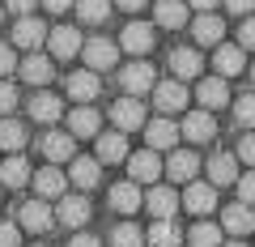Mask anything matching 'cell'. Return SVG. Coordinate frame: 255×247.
<instances>
[{"label":"cell","instance_id":"6da1fadb","mask_svg":"<svg viewBox=\"0 0 255 247\" xmlns=\"http://www.w3.org/2000/svg\"><path fill=\"white\" fill-rule=\"evenodd\" d=\"M153 64L149 60H132L128 68H119V90L124 94H132V98H140L145 90H153Z\"/></svg>","mask_w":255,"mask_h":247},{"label":"cell","instance_id":"7a4b0ae2","mask_svg":"<svg viewBox=\"0 0 255 247\" xmlns=\"http://www.w3.org/2000/svg\"><path fill=\"white\" fill-rule=\"evenodd\" d=\"M111 119H115L119 132H140V128L149 124V119H145V102L132 98V94H124V98L111 107Z\"/></svg>","mask_w":255,"mask_h":247},{"label":"cell","instance_id":"3957f363","mask_svg":"<svg viewBox=\"0 0 255 247\" xmlns=\"http://www.w3.org/2000/svg\"><path fill=\"white\" fill-rule=\"evenodd\" d=\"M81 55H85V64H90L94 73H102V68H115V60H119V43H111V38L94 34L90 43H81Z\"/></svg>","mask_w":255,"mask_h":247},{"label":"cell","instance_id":"277c9868","mask_svg":"<svg viewBox=\"0 0 255 247\" xmlns=\"http://www.w3.org/2000/svg\"><path fill=\"white\" fill-rule=\"evenodd\" d=\"M179 205H183L187 213H196V218H204V213L217 209V188H213V183H196V179H191Z\"/></svg>","mask_w":255,"mask_h":247},{"label":"cell","instance_id":"5b68a950","mask_svg":"<svg viewBox=\"0 0 255 247\" xmlns=\"http://www.w3.org/2000/svg\"><path fill=\"white\" fill-rule=\"evenodd\" d=\"M17 226L30 230V235H43V230L55 226V213L47 209V201H26V205L17 209Z\"/></svg>","mask_w":255,"mask_h":247},{"label":"cell","instance_id":"8992f818","mask_svg":"<svg viewBox=\"0 0 255 247\" xmlns=\"http://www.w3.org/2000/svg\"><path fill=\"white\" fill-rule=\"evenodd\" d=\"M119 47L132 55H149L153 51V26L149 21H128L124 30H119Z\"/></svg>","mask_w":255,"mask_h":247},{"label":"cell","instance_id":"52a82bcc","mask_svg":"<svg viewBox=\"0 0 255 247\" xmlns=\"http://www.w3.org/2000/svg\"><path fill=\"white\" fill-rule=\"evenodd\" d=\"M128 179H132V183L162 179V158H157V149H140V154L128 158Z\"/></svg>","mask_w":255,"mask_h":247},{"label":"cell","instance_id":"ba28073f","mask_svg":"<svg viewBox=\"0 0 255 247\" xmlns=\"http://www.w3.org/2000/svg\"><path fill=\"white\" fill-rule=\"evenodd\" d=\"M38 149H43V158H47V162H73V158H77V137H73V132H47V137L43 141H38Z\"/></svg>","mask_w":255,"mask_h":247},{"label":"cell","instance_id":"9c48e42d","mask_svg":"<svg viewBox=\"0 0 255 247\" xmlns=\"http://www.w3.org/2000/svg\"><path fill=\"white\" fill-rule=\"evenodd\" d=\"M200 68H204V55L196 51V43H191V47H174V51H170V73L179 77V81H196Z\"/></svg>","mask_w":255,"mask_h":247},{"label":"cell","instance_id":"30bf717a","mask_svg":"<svg viewBox=\"0 0 255 247\" xmlns=\"http://www.w3.org/2000/svg\"><path fill=\"white\" fill-rule=\"evenodd\" d=\"M153 102H157L162 115H174V111L187 107V85L183 81H157L153 85Z\"/></svg>","mask_w":255,"mask_h":247},{"label":"cell","instance_id":"8fae6325","mask_svg":"<svg viewBox=\"0 0 255 247\" xmlns=\"http://www.w3.org/2000/svg\"><path fill=\"white\" fill-rule=\"evenodd\" d=\"M47 51H51L55 60H73V55L81 51V34H77L73 26H55V30H47Z\"/></svg>","mask_w":255,"mask_h":247},{"label":"cell","instance_id":"7c38bea8","mask_svg":"<svg viewBox=\"0 0 255 247\" xmlns=\"http://www.w3.org/2000/svg\"><path fill=\"white\" fill-rule=\"evenodd\" d=\"M34 179V192H38V201H60L64 196V188H68V175L60 171V166H43L38 175H30Z\"/></svg>","mask_w":255,"mask_h":247},{"label":"cell","instance_id":"4fadbf2b","mask_svg":"<svg viewBox=\"0 0 255 247\" xmlns=\"http://www.w3.org/2000/svg\"><path fill=\"white\" fill-rule=\"evenodd\" d=\"M55 222L68 230H81L90 222V201L85 196H60V209H55Z\"/></svg>","mask_w":255,"mask_h":247},{"label":"cell","instance_id":"5bb4252c","mask_svg":"<svg viewBox=\"0 0 255 247\" xmlns=\"http://www.w3.org/2000/svg\"><path fill=\"white\" fill-rule=\"evenodd\" d=\"M179 124H170L166 115H157V119H149L145 124V141H149V149H174L179 145Z\"/></svg>","mask_w":255,"mask_h":247},{"label":"cell","instance_id":"9a60e30c","mask_svg":"<svg viewBox=\"0 0 255 247\" xmlns=\"http://www.w3.org/2000/svg\"><path fill=\"white\" fill-rule=\"evenodd\" d=\"M179 132L191 141V145H204V141L217 137V119H213V111H196V115L183 119V128H179Z\"/></svg>","mask_w":255,"mask_h":247},{"label":"cell","instance_id":"2e32d148","mask_svg":"<svg viewBox=\"0 0 255 247\" xmlns=\"http://www.w3.org/2000/svg\"><path fill=\"white\" fill-rule=\"evenodd\" d=\"M94 149H98V162L107 166V162H124L128 158V132H98L94 137Z\"/></svg>","mask_w":255,"mask_h":247},{"label":"cell","instance_id":"e0dca14e","mask_svg":"<svg viewBox=\"0 0 255 247\" xmlns=\"http://www.w3.org/2000/svg\"><path fill=\"white\" fill-rule=\"evenodd\" d=\"M191 34H196V47H217L221 34H226V21H221L217 13H196Z\"/></svg>","mask_w":255,"mask_h":247},{"label":"cell","instance_id":"ac0fdd59","mask_svg":"<svg viewBox=\"0 0 255 247\" xmlns=\"http://www.w3.org/2000/svg\"><path fill=\"white\" fill-rule=\"evenodd\" d=\"M196 98H200L204 111L226 107V102H230V85H226V77H204V81H196Z\"/></svg>","mask_w":255,"mask_h":247},{"label":"cell","instance_id":"d6986e66","mask_svg":"<svg viewBox=\"0 0 255 247\" xmlns=\"http://www.w3.org/2000/svg\"><path fill=\"white\" fill-rule=\"evenodd\" d=\"M64 90H68V98H73V102H94V98H98V90H102V81H98L94 68H81V73L68 77Z\"/></svg>","mask_w":255,"mask_h":247},{"label":"cell","instance_id":"ffe728a7","mask_svg":"<svg viewBox=\"0 0 255 247\" xmlns=\"http://www.w3.org/2000/svg\"><path fill=\"white\" fill-rule=\"evenodd\" d=\"M140 205H145V196H140V183H132V179H124V183H115L111 188V209L115 213H136Z\"/></svg>","mask_w":255,"mask_h":247},{"label":"cell","instance_id":"44dd1931","mask_svg":"<svg viewBox=\"0 0 255 247\" xmlns=\"http://www.w3.org/2000/svg\"><path fill=\"white\" fill-rule=\"evenodd\" d=\"M209 183L213 188H230V183H238V158L234 154H213L209 158Z\"/></svg>","mask_w":255,"mask_h":247},{"label":"cell","instance_id":"7402d4cb","mask_svg":"<svg viewBox=\"0 0 255 247\" xmlns=\"http://www.w3.org/2000/svg\"><path fill=\"white\" fill-rule=\"evenodd\" d=\"M196 171H200V158H196V149H174L170 162H166V175H170L174 183H191V179H196Z\"/></svg>","mask_w":255,"mask_h":247},{"label":"cell","instance_id":"603a6c76","mask_svg":"<svg viewBox=\"0 0 255 247\" xmlns=\"http://www.w3.org/2000/svg\"><path fill=\"white\" fill-rule=\"evenodd\" d=\"M153 21L162 30L187 26V0H157V4H153Z\"/></svg>","mask_w":255,"mask_h":247},{"label":"cell","instance_id":"cb8c5ba5","mask_svg":"<svg viewBox=\"0 0 255 247\" xmlns=\"http://www.w3.org/2000/svg\"><path fill=\"white\" fill-rule=\"evenodd\" d=\"M47 43V26L38 17H17V26H13V47H43Z\"/></svg>","mask_w":255,"mask_h":247},{"label":"cell","instance_id":"d4e9b609","mask_svg":"<svg viewBox=\"0 0 255 247\" xmlns=\"http://www.w3.org/2000/svg\"><path fill=\"white\" fill-rule=\"evenodd\" d=\"M221 226L230 230V235H251L255 230V213H251V205H226V209H221Z\"/></svg>","mask_w":255,"mask_h":247},{"label":"cell","instance_id":"484cf974","mask_svg":"<svg viewBox=\"0 0 255 247\" xmlns=\"http://www.w3.org/2000/svg\"><path fill=\"white\" fill-rule=\"evenodd\" d=\"M26 115H30V119H38V124H55V119H60L64 111H60V98H55V94L38 90L34 98L26 102Z\"/></svg>","mask_w":255,"mask_h":247},{"label":"cell","instance_id":"4316f807","mask_svg":"<svg viewBox=\"0 0 255 247\" xmlns=\"http://www.w3.org/2000/svg\"><path fill=\"white\" fill-rule=\"evenodd\" d=\"M145 243L149 247H179L183 243V230L174 226V218H157L153 226L145 230Z\"/></svg>","mask_w":255,"mask_h":247},{"label":"cell","instance_id":"83f0119b","mask_svg":"<svg viewBox=\"0 0 255 247\" xmlns=\"http://www.w3.org/2000/svg\"><path fill=\"white\" fill-rule=\"evenodd\" d=\"M102 179V162L98 158H73V171H68V183H77L81 192H90L94 183Z\"/></svg>","mask_w":255,"mask_h":247},{"label":"cell","instance_id":"f1b7e54d","mask_svg":"<svg viewBox=\"0 0 255 247\" xmlns=\"http://www.w3.org/2000/svg\"><path fill=\"white\" fill-rule=\"evenodd\" d=\"M145 209L153 213V218H174V209H179V196H174L166 183H153V192L145 196Z\"/></svg>","mask_w":255,"mask_h":247},{"label":"cell","instance_id":"f546056e","mask_svg":"<svg viewBox=\"0 0 255 247\" xmlns=\"http://www.w3.org/2000/svg\"><path fill=\"white\" fill-rule=\"evenodd\" d=\"M213 64H217V77H238L247 68V55H243V47H217V55H213Z\"/></svg>","mask_w":255,"mask_h":247},{"label":"cell","instance_id":"4dcf8cb0","mask_svg":"<svg viewBox=\"0 0 255 247\" xmlns=\"http://www.w3.org/2000/svg\"><path fill=\"white\" fill-rule=\"evenodd\" d=\"M26 183H30V162L21 154H13L0 166V188H26Z\"/></svg>","mask_w":255,"mask_h":247},{"label":"cell","instance_id":"1f68e13d","mask_svg":"<svg viewBox=\"0 0 255 247\" xmlns=\"http://www.w3.org/2000/svg\"><path fill=\"white\" fill-rule=\"evenodd\" d=\"M68 132H73V137H98V115H94L90 102H81V107L68 115Z\"/></svg>","mask_w":255,"mask_h":247},{"label":"cell","instance_id":"d6a6232c","mask_svg":"<svg viewBox=\"0 0 255 247\" xmlns=\"http://www.w3.org/2000/svg\"><path fill=\"white\" fill-rule=\"evenodd\" d=\"M0 149H26V124L21 119H13V115H4L0 119Z\"/></svg>","mask_w":255,"mask_h":247},{"label":"cell","instance_id":"836d02e7","mask_svg":"<svg viewBox=\"0 0 255 247\" xmlns=\"http://www.w3.org/2000/svg\"><path fill=\"white\" fill-rule=\"evenodd\" d=\"M51 60H47V55H26V60H21V77H26L30 85H47L51 81Z\"/></svg>","mask_w":255,"mask_h":247},{"label":"cell","instance_id":"e575fe53","mask_svg":"<svg viewBox=\"0 0 255 247\" xmlns=\"http://www.w3.org/2000/svg\"><path fill=\"white\" fill-rule=\"evenodd\" d=\"M73 9L85 26H98V21L111 17V0H73Z\"/></svg>","mask_w":255,"mask_h":247},{"label":"cell","instance_id":"d590c367","mask_svg":"<svg viewBox=\"0 0 255 247\" xmlns=\"http://www.w3.org/2000/svg\"><path fill=\"white\" fill-rule=\"evenodd\" d=\"M187 243L191 247H221V226H213V222H196V226L187 230Z\"/></svg>","mask_w":255,"mask_h":247},{"label":"cell","instance_id":"8d00e7d4","mask_svg":"<svg viewBox=\"0 0 255 247\" xmlns=\"http://www.w3.org/2000/svg\"><path fill=\"white\" fill-rule=\"evenodd\" d=\"M140 243H145V230L132 226V222H119L111 230V247H140Z\"/></svg>","mask_w":255,"mask_h":247},{"label":"cell","instance_id":"74e56055","mask_svg":"<svg viewBox=\"0 0 255 247\" xmlns=\"http://www.w3.org/2000/svg\"><path fill=\"white\" fill-rule=\"evenodd\" d=\"M234 119L243 128H255V94H243V98L234 102Z\"/></svg>","mask_w":255,"mask_h":247},{"label":"cell","instance_id":"f35d334b","mask_svg":"<svg viewBox=\"0 0 255 247\" xmlns=\"http://www.w3.org/2000/svg\"><path fill=\"white\" fill-rule=\"evenodd\" d=\"M17 85L13 81H4V77H0V115H13V111H17Z\"/></svg>","mask_w":255,"mask_h":247},{"label":"cell","instance_id":"ab89813d","mask_svg":"<svg viewBox=\"0 0 255 247\" xmlns=\"http://www.w3.org/2000/svg\"><path fill=\"white\" fill-rule=\"evenodd\" d=\"M0 247H21V226L17 222H0Z\"/></svg>","mask_w":255,"mask_h":247},{"label":"cell","instance_id":"60d3db41","mask_svg":"<svg viewBox=\"0 0 255 247\" xmlns=\"http://www.w3.org/2000/svg\"><path fill=\"white\" fill-rule=\"evenodd\" d=\"M238 201H243V205H255V171H247L243 179H238Z\"/></svg>","mask_w":255,"mask_h":247},{"label":"cell","instance_id":"b9f144b4","mask_svg":"<svg viewBox=\"0 0 255 247\" xmlns=\"http://www.w3.org/2000/svg\"><path fill=\"white\" fill-rule=\"evenodd\" d=\"M238 162H247V166H255V132H247L243 141H238Z\"/></svg>","mask_w":255,"mask_h":247},{"label":"cell","instance_id":"7bdbcfd3","mask_svg":"<svg viewBox=\"0 0 255 247\" xmlns=\"http://www.w3.org/2000/svg\"><path fill=\"white\" fill-rule=\"evenodd\" d=\"M238 47H243V51H255V17L243 21V30H238Z\"/></svg>","mask_w":255,"mask_h":247},{"label":"cell","instance_id":"ee69618b","mask_svg":"<svg viewBox=\"0 0 255 247\" xmlns=\"http://www.w3.org/2000/svg\"><path fill=\"white\" fill-rule=\"evenodd\" d=\"M13 68H17V55H13V47H0V77H9Z\"/></svg>","mask_w":255,"mask_h":247},{"label":"cell","instance_id":"f6af8a7d","mask_svg":"<svg viewBox=\"0 0 255 247\" xmlns=\"http://www.w3.org/2000/svg\"><path fill=\"white\" fill-rule=\"evenodd\" d=\"M0 4H4V9H9V13H21V17H26V13L34 9L38 0H0Z\"/></svg>","mask_w":255,"mask_h":247},{"label":"cell","instance_id":"bcb514c9","mask_svg":"<svg viewBox=\"0 0 255 247\" xmlns=\"http://www.w3.org/2000/svg\"><path fill=\"white\" fill-rule=\"evenodd\" d=\"M230 13H255V0H221Z\"/></svg>","mask_w":255,"mask_h":247},{"label":"cell","instance_id":"7dc6e473","mask_svg":"<svg viewBox=\"0 0 255 247\" xmlns=\"http://www.w3.org/2000/svg\"><path fill=\"white\" fill-rule=\"evenodd\" d=\"M68 247H102V243H98V235H73Z\"/></svg>","mask_w":255,"mask_h":247},{"label":"cell","instance_id":"c3c4849f","mask_svg":"<svg viewBox=\"0 0 255 247\" xmlns=\"http://www.w3.org/2000/svg\"><path fill=\"white\" fill-rule=\"evenodd\" d=\"M187 4H191V9H196V13H213V9H217V4H221V0H187Z\"/></svg>","mask_w":255,"mask_h":247},{"label":"cell","instance_id":"681fc988","mask_svg":"<svg viewBox=\"0 0 255 247\" xmlns=\"http://www.w3.org/2000/svg\"><path fill=\"white\" fill-rule=\"evenodd\" d=\"M47 13H64V9H73V0H43Z\"/></svg>","mask_w":255,"mask_h":247},{"label":"cell","instance_id":"f907efd6","mask_svg":"<svg viewBox=\"0 0 255 247\" xmlns=\"http://www.w3.org/2000/svg\"><path fill=\"white\" fill-rule=\"evenodd\" d=\"M115 4H119L124 13H136V9H145V0H115Z\"/></svg>","mask_w":255,"mask_h":247},{"label":"cell","instance_id":"816d5d0a","mask_svg":"<svg viewBox=\"0 0 255 247\" xmlns=\"http://www.w3.org/2000/svg\"><path fill=\"white\" fill-rule=\"evenodd\" d=\"M221 247H247V243H238V239H234V243H221Z\"/></svg>","mask_w":255,"mask_h":247},{"label":"cell","instance_id":"f5cc1de1","mask_svg":"<svg viewBox=\"0 0 255 247\" xmlns=\"http://www.w3.org/2000/svg\"><path fill=\"white\" fill-rule=\"evenodd\" d=\"M0 21H4V4H0Z\"/></svg>","mask_w":255,"mask_h":247},{"label":"cell","instance_id":"db71d44e","mask_svg":"<svg viewBox=\"0 0 255 247\" xmlns=\"http://www.w3.org/2000/svg\"><path fill=\"white\" fill-rule=\"evenodd\" d=\"M251 81H255V64H251Z\"/></svg>","mask_w":255,"mask_h":247},{"label":"cell","instance_id":"11a10c76","mask_svg":"<svg viewBox=\"0 0 255 247\" xmlns=\"http://www.w3.org/2000/svg\"><path fill=\"white\" fill-rule=\"evenodd\" d=\"M34 247H47V243H34Z\"/></svg>","mask_w":255,"mask_h":247},{"label":"cell","instance_id":"9f6ffc18","mask_svg":"<svg viewBox=\"0 0 255 247\" xmlns=\"http://www.w3.org/2000/svg\"><path fill=\"white\" fill-rule=\"evenodd\" d=\"M0 196H4V188H0Z\"/></svg>","mask_w":255,"mask_h":247}]
</instances>
